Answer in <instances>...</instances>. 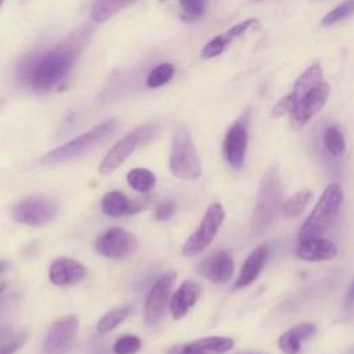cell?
<instances>
[{"instance_id":"obj_1","label":"cell","mask_w":354,"mask_h":354,"mask_svg":"<svg viewBox=\"0 0 354 354\" xmlns=\"http://www.w3.org/2000/svg\"><path fill=\"white\" fill-rule=\"evenodd\" d=\"M82 48V35H71L48 53L39 54L29 86L36 94L48 93L71 71Z\"/></svg>"},{"instance_id":"obj_2","label":"cell","mask_w":354,"mask_h":354,"mask_svg":"<svg viewBox=\"0 0 354 354\" xmlns=\"http://www.w3.org/2000/svg\"><path fill=\"white\" fill-rule=\"evenodd\" d=\"M343 203V189L337 183L329 184L321 194L313 212L299 230V241L319 238L333 223Z\"/></svg>"},{"instance_id":"obj_3","label":"cell","mask_w":354,"mask_h":354,"mask_svg":"<svg viewBox=\"0 0 354 354\" xmlns=\"http://www.w3.org/2000/svg\"><path fill=\"white\" fill-rule=\"evenodd\" d=\"M116 127H118V122L115 119L105 120V122L97 124L95 127L90 129L88 131L77 136L76 138L53 149L51 152H48L47 155H44L41 158V162L54 165V163H62V162L76 159V158L87 153L97 145H100L108 137H111L113 134V131L116 130Z\"/></svg>"},{"instance_id":"obj_4","label":"cell","mask_w":354,"mask_h":354,"mask_svg":"<svg viewBox=\"0 0 354 354\" xmlns=\"http://www.w3.org/2000/svg\"><path fill=\"white\" fill-rule=\"evenodd\" d=\"M282 183L275 169H268L259 187L256 206L253 212V228L266 230L275 218L278 209L282 207Z\"/></svg>"},{"instance_id":"obj_5","label":"cell","mask_w":354,"mask_h":354,"mask_svg":"<svg viewBox=\"0 0 354 354\" xmlns=\"http://www.w3.org/2000/svg\"><path fill=\"white\" fill-rule=\"evenodd\" d=\"M169 170L180 180H195L201 174V160L191 134L185 129H178L174 133L169 156Z\"/></svg>"},{"instance_id":"obj_6","label":"cell","mask_w":354,"mask_h":354,"mask_svg":"<svg viewBox=\"0 0 354 354\" xmlns=\"http://www.w3.org/2000/svg\"><path fill=\"white\" fill-rule=\"evenodd\" d=\"M158 133V126L153 123H147L136 127L123 138H120L104 156L100 165L101 174H109L116 170L133 152L147 145Z\"/></svg>"},{"instance_id":"obj_7","label":"cell","mask_w":354,"mask_h":354,"mask_svg":"<svg viewBox=\"0 0 354 354\" xmlns=\"http://www.w3.org/2000/svg\"><path fill=\"white\" fill-rule=\"evenodd\" d=\"M224 217V207L220 203H212L202 217L198 230L184 243L183 253L189 257L202 253L216 238Z\"/></svg>"},{"instance_id":"obj_8","label":"cell","mask_w":354,"mask_h":354,"mask_svg":"<svg viewBox=\"0 0 354 354\" xmlns=\"http://www.w3.org/2000/svg\"><path fill=\"white\" fill-rule=\"evenodd\" d=\"M58 205L47 196H28L12 207V218L19 224L41 227L48 224L57 216Z\"/></svg>"},{"instance_id":"obj_9","label":"cell","mask_w":354,"mask_h":354,"mask_svg":"<svg viewBox=\"0 0 354 354\" xmlns=\"http://www.w3.org/2000/svg\"><path fill=\"white\" fill-rule=\"evenodd\" d=\"M248 124H249V112L242 113L227 130L223 141V155L227 163L239 170L243 166L246 148H248Z\"/></svg>"},{"instance_id":"obj_10","label":"cell","mask_w":354,"mask_h":354,"mask_svg":"<svg viewBox=\"0 0 354 354\" xmlns=\"http://www.w3.org/2000/svg\"><path fill=\"white\" fill-rule=\"evenodd\" d=\"M174 279L176 272H166L152 285L144 304V322L147 326H153L163 318Z\"/></svg>"},{"instance_id":"obj_11","label":"cell","mask_w":354,"mask_h":354,"mask_svg":"<svg viewBox=\"0 0 354 354\" xmlns=\"http://www.w3.org/2000/svg\"><path fill=\"white\" fill-rule=\"evenodd\" d=\"M94 246L100 254L108 259L123 260L136 252L137 239L131 232L115 227L101 234L97 238Z\"/></svg>"},{"instance_id":"obj_12","label":"cell","mask_w":354,"mask_h":354,"mask_svg":"<svg viewBox=\"0 0 354 354\" xmlns=\"http://www.w3.org/2000/svg\"><path fill=\"white\" fill-rule=\"evenodd\" d=\"M79 319L76 315H68L57 319L47 330L43 343L44 354H65L68 353L77 336Z\"/></svg>"},{"instance_id":"obj_13","label":"cell","mask_w":354,"mask_h":354,"mask_svg":"<svg viewBox=\"0 0 354 354\" xmlns=\"http://www.w3.org/2000/svg\"><path fill=\"white\" fill-rule=\"evenodd\" d=\"M329 97V86L325 82H321L307 94H304L295 111L290 113V126L296 130L301 129L313 116H315L326 104Z\"/></svg>"},{"instance_id":"obj_14","label":"cell","mask_w":354,"mask_h":354,"mask_svg":"<svg viewBox=\"0 0 354 354\" xmlns=\"http://www.w3.org/2000/svg\"><path fill=\"white\" fill-rule=\"evenodd\" d=\"M87 274V268L69 257L55 259L48 270L50 282L57 286H72L80 282Z\"/></svg>"},{"instance_id":"obj_15","label":"cell","mask_w":354,"mask_h":354,"mask_svg":"<svg viewBox=\"0 0 354 354\" xmlns=\"http://www.w3.org/2000/svg\"><path fill=\"white\" fill-rule=\"evenodd\" d=\"M199 272L213 283H224L234 274V260L228 252L217 250L201 263Z\"/></svg>"},{"instance_id":"obj_16","label":"cell","mask_w":354,"mask_h":354,"mask_svg":"<svg viewBox=\"0 0 354 354\" xmlns=\"http://www.w3.org/2000/svg\"><path fill=\"white\" fill-rule=\"evenodd\" d=\"M145 201L130 199L122 191H109L106 192L100 202L101 210L109 217H123L138 213L145 207Z\"/></svg>"},{"instance_id":"obj_17","label":"cell","mask_w":354,"mask_h":354,"mask_svg":"<svg viewBox=\"0 0 354 354\" xmlns=\"http://www.w3.org/2000/svg\"><path fill=\"white\" fill-rule=\"evenodd\" d=\"M296 256L306 261H326L337 256V246L321 236L303 239L296 246Z\"/></svg>"},{"instance_id":"obj_18","label":"cell","mask_w":354,"mask_h":354,"mask_svg":"<svg viewBox=\"0 0 354 354\" xmlns=\"http://www.w3.org/2000/svg\"><path fill=\"white\" fill-rule=\"evenodd\" d=\"M268 259V248L266 245H259L245 259L243 264L241 266L238 278L234 283V289H243L252 285L257 277L260 275L266 261Z\"/></svg>"},{"instance_id":"obj_19","label":"cell","mask_w":354,"mask_h":354,"mask_svg":"<svg viewBox=\"0 0 354 354\" xmlns=\"http://www.w3.org/2000/svg\"><path fill=\"white\" fill-rule=\"evenodd\" d=\"M201 296V285L194 281L183 282L170 300V313L174 319L183 318L188 310L198 301Z\"/></svg>"},{"instance_id":"obj_20","label":"cell","mask_w":354,"mask_h":354,"mask_svg":"<svg viewBox=\"0 0 354 354\" xmlns=\"http://www.w3.org/2000/svg\"><path fill=\"white\" fill-rule=\"evenodd\" d=\"M317 332V325L313 322H301L286 332L278 339V347L285 354H299L304 340Z\"/></svg>"},{"instance_id":"obj_21","label":"cell","mask_w":354,"mask_h":354,"mask_svg":"<svg viewBox=\"0 0 354 354\" xmlns=\"http://www.w3.org/2000/svg\"><path fill=\"white\" fill-rule=\"evenodd\" d=\"M133 1L136 0H95L90 18L93 22H105Z\"/></svg>"},{"instance_id":"obj_22","label":"cell","mask_w":354,"mask_h":354,"mask_svg":"<svg viewBox=\"0 0 354 354\" xmlns=\"http://www.w3.org/2000/svg\"><path fill=\"white\" fill-rule=\"evenodd\" d=\"M322 82V68L318 62L310 65L295 82L293 84V93L301 98L304 94H307L311 88H314L317 84Z\"/></svg>"},{"instance_id":"obj_23","label":"cell","mask_w":354,"mask_h":354,"mask_svg":"<svg viewBox=\"0 0 354 354\" xmlns=\"http://www.w3.org/2000/svg\"><path fill=\"white\" fill-rule=\"evenodd\" d=\"M126 180H127L129 185L136 192H140V194L149 192L155 187V184H156L155 174L151 170L145 169V167H134V169H131L127 173Z\"/></svg>"},{"instance_id":"obj_24","label":"cell","mask_w":354,"mask_h":354,"mask_svg":"<svg viewBox=\"0 0 354 354\" xmlns=\"http://www.w3.org/2000/svg\"><path fill=\"white\" fill-rule=\"evenodd\" d=\"M311 198H313V195H311L310 189L297 191L296 194H293L290 198H288L282 203V207H281L282 214L289 218H295V217L300 216L306 210Z\"/></svg>"},{"instance_id":"obj_25","label":"cell","mask_w":354,"mask_h":354,"mask_svg":"<svg viewBox=\"0 0 354 354\" xmlns=\"http://www.w3.org/2000/svg\"><path fill=\"white\" fill-rule=\"evenodd\" d=\"M133 313V306H122L118 308H113L108 311L105 315L101 317V319L97 324V330L100 333L109 332L115 329L118 325H120L130 314Z\"/></svg>"},{"instance_id":"obj_26","label":"cell","mask_w":354,"mask_h":354,"mask_svg":"<svg viewBox=\"0 0 354 354\" xmlns=\"http://www.w3.org/2000/svg\"><path fill=\"white\" fill-rule=\"evenodd\" d=\"M322 141L326 152L332 156H340L346 149L343 133L336 126H328L322 133Z\"/></svg>"},{"instance_id":"obj_27","label":"cell","mask_w":354,"mask_h":354,"mask_svg":"<svg viewBox=\"0 0 354 354\" xmlns=\"http://www.w3.org/2000/svg\"><path fill=\"white\" fill-rule=\"evenodd\" d=\"M174 75V66L170 62H162L159 65H156L147 76V86L149 88H156L160 87L163 84H166L167 82L171 80Z\"/></svg>"},{"instance_id":"obj_28","label":"cell","mask_w":354,"mask_h":354,"mask_svg":"<svg viewBox=\"0 0 354 354\" xmlns=\"http://www.w3.org/2000/svg\"><path fill=\"white\" fill-rule=\"evenodd\" d=\"M207 354H224L234 347V340L227 336H207L198 340Z\"/></svg>"},{"instance_id":"obj_29","label":"cell","mask_w":354,"mask_h":354,"mask_svg":"<svg viewBox=\"0 0 354 354\" xmlns=\"http://www.w3.org/2000/svg\"><path fill=\"white\" fill-rule=\"evenodd\" d=\"M354 12V0H346L343 3H340L339 6H336L333 10H330L322 19H321V25L324 26H330L344 18H347L348 15H351Z\"/></svg>"},{"instance_id":"obj_30","label":"cell","mask_w":354,"mask_h":354,"mask_svg":"<svg viewBox=\"0 0 354 354\" xmlns=\"http://www.w3.org/2000/svg\"><path fill=\"white\" fill-rule=\"evenodd\" d=\"M140 348H141V340L134 335H124L119 337L112 346V351L115 354H134Z\"/></svg>"},{"instance_id":"obj_31","label":"cell","mask_w":354,"mask_h":354,"mask_svg":"<svg viewBox=\"0 0 354 354\" xmlns=\"http://www.w3.org/2000/svg\"><path fill=\"white\" fill-rule=\"evenodd\" d=\"M299 100H300V98H299L293 91L289 93V94H286L285 97H282V98L272 106V109H271V116L277 119V118H282V116H285V115H288V113H292V112L295 111V108H296Z\"/></svg>"},{"instance_id":"obj_32","label":"cell","mask_w":354,"mask_h":354,"mask_svg":"<svg viewBox=\"0 0 354 354\" xmlns=\"http://www.w3.org/2000/svg\"><path fill=\"white\" fill-rule=\"evenodd\" d=\"M227 47H228V44H227V41L224 40L223 35H218V36L213 37L210 41H207V43L203 46V48H202V51H201V57H202L203 59L214 58V57L220 55Z\"/></svg>"},{"instance_id":"obj_33","label":"cell","mask_w":354,"mask_h":354,"mask_svg":"<svg viewBox=\"0 0 354 354\" xmlns=\"http://www.w3.org/2000/svg\"><path fill=\"white\" fill-rule=\"evenodd\" d=\"M180 6L189 19H196L205 14L206 0H180Z\"/></svg>"},{"instance_id":"obj_34","label":"cell","mask_w":354,"mask_h":354,"mask_svg":"<svg viewBox=\"0 0 354 354\" xmlns=\"http://www.w3.org/2000/svg\"><path fill=\"white\" fill-rule=\"evenodd\" d=\"M177 212V205L173 201H162L153 209V218L156 221H169Z\"/></svg>"},{"instance_id":"obj_35","label":"cell","mask_w":354,"mask_h":354,"mask_svg":"<svg viewBox=\"0 0 354 354\" xmlns=\"http://www.w3.org/2000/svg\"><path fill=\"white\" fill-rule=\"evenodd\" d=\"M167 354H207V353L201 347L198 340H195L185 344H176L167 350Z\"/></svg>"},{"instance_id":"obj_36","label":"cell","mask_w":354,"mask_h":354,"mask_svg":"<svg viewBox=\"0 0 354 354\" xmlns=\"http://www.w3.org/2000/svg\"><path fill=\"white\" fill-rule=\"evenodd\" d=\"M353 306H354V279L350 282L348 289H347L346 296H344V307L350 308Z\"/></svg>"},{"instance_id":"obj_37","label":"cell","mask_w":354,"mask_h":354,"mask_svg":"<svg viewBox=\"0 0 354 354\" xmlns=\"http://www.w3.org/2000/svg\"><path fill=\"white\" fill-rule=\"evenodd\" d=\"M7 268H8V263H6V261H0V274H3Z\"/></svg>"},{"instance_id":"obj_38","label":"cell","mask_w":354,"mask_h":354,"mask_svg":"<svg viewBox=\"0 0 354 354\" xmlns=\"http://www.w3.org/2000/svg\"><path fill=\"white\" fill-rule=\"evenodd\" d=\"M4 289H6V283L3 282V283H0V295L3 293V290H4Z\"/></svg>"},{"instance_id":"obj_39","label":"cell","mask_w":354,"mask_h":354,"mask_svg":"<svg viewBox=\"0 0 354 354\" xmlns=\"http://www.w3.org/2000/svg\"><path fill=\"white\" fill-rule=\"evenodd\" d=\"M3 3H4V0H0V8H1V6H3Z\"/></svg>"},{"instance_id":"obj_40","label":"cell","mask_w":354,"mask_h":354,"mask_svg":"<svg viewBox=\"0 0 354 354\" xmlns=\"http://www.w3.org/2000/svg\"><path fill=\"white\" fill-rule=\"evenodd\" d=\"M243 354H250V353H243Z\"/></svg>"}]
</instances>
